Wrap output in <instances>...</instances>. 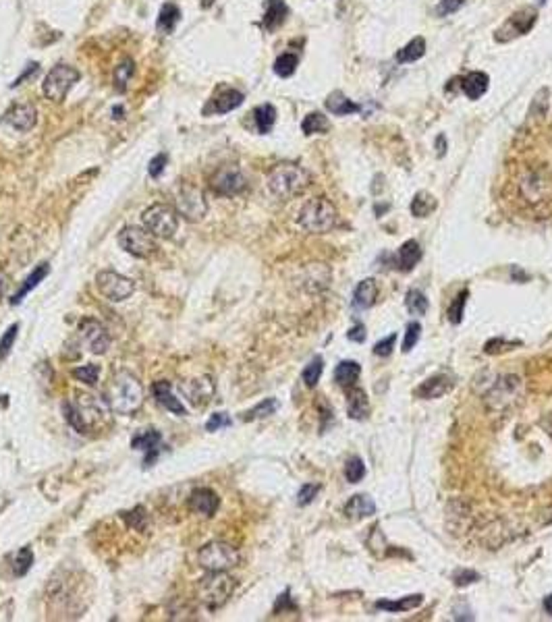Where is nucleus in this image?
Returning a JSON list of instances; mask_svg holds the SVG:
<instances>
[{
	"instance_id": "nucleus-30",
	"label": "nucleus",
	"mask_w": 552,
	"mask_h": 622,
	"mask_svg": "<svg viewBox=\"0 0 552 622\" xmlns=\"http://www.w3.org/2000/svg\"><path fill=\"white\" fill-rule=\"evenodd\" d=\"M360 373H362V367L357 361H341L334 369V382L343 388H349L357 382Z\"/></svg>"
},
{
	"instance_id": "nucleus-20",
	"label": "nucleus",
	"mask_w": 552,
	"mask_h": 622,
	"mask_svg": "<svg viewBox=\"0 0 552 622\" xmlns=\"http://www.w3.org/2000/svg\"><path fill=\"white\" fill-rule=\"evenodd\" d=\"M152 394H154V399L158 401V404H162V406L168 409L171 413H175V415H179V417L187 415V409H185L183 404H181V401L173 394V386H171V382H166V380L156 382V384L152 386Z\"/></svg>"
},
{
	"instance_id": "nucleus-56",
	"label": "nucleus",
	"mask_w": 552,
	"mask_h": 622,
	"mask_svg": "<svg viewBox=\"0 0 552 622\" xmlns=\"http://www.w3.org/2000/svg\"><path fill=\"white\" fill-rule=\"evenodd\" d=\"M463 4H465V0H441V4H438V15H450V13H457Z\"/></svg>"
},
{
	"instance_id": "nucleus-54",
	"label": "nucleus",
	"mask_w": 552,
	"mask_h": 622,
	"mask_svg": "<svg viewBox=\"0 0 552 622\" xmlns=\"http://www.w3.org/2000/svg\"><path fill=\"white\" fill-rule=\"evenodd\" d=\"M395 342H397V334H391L388 338H384V340L376 342V347H374V353H376L378 357H386V355H391V351H393Z\"/></svg>"
},
{
	"instance_id": "nucleus-62",
	"label": "nucleus",
	"mask_w": 552,
	"mask_h": 622,
	"mask_svg": "<svg viewBox=\"0 0 552 622\" xmlns=\"http://www.w3.org/2000/svg\"><path fill=\"white\" fill-rule=\"evenodd\" d=\"M544 2H546V0H538V4H544Z\"/></svg>"
},
{
	"instance_id": "nucleus-51",
	"label": "nucleus",
	"mask_w": 552,
	"mask_h": 622,
	"mask_svg": "<svg viewBox=\"0 0 552 622\" xmlns=\"http://www.w3.org/2000/svg\"><path fill=\"white\" fill-rule=\"evenodd\" d=\"M419 332H422V326H419V322H409L405 328V338H403V351L409 353L413 347H415V342L419 340Z\"/></svg>"
},
{
	"instance_id": "nucleus-59",
	"label": "nucleus",
	"mask_w": 552,
	"mask_h": 622,
	"mask_svg": "<svg viewBox=\"0 0 552 622\" xmlns=\"http://www.w3.org/2000/svg\"><path fill=\"white\" fill-rule=\"evenodd\" d=\"M438 147H441V149H438V156H444V151H446V142H444V135H441V137H438Z\"/></svg>"
},
{
	"instance_id": "nucleus-45",
	"label": "nucleus",
	"mask_w": 552,
	"mask_h": 622,
	"mask_svg": "<svg viewBox=\"0 0 552 622\" xmlns=\"http://www.w3.org/2000/svg\"><path fill=\"white\" fill-rule=\"evenodd\" d=\"M467 297H470V291H467V289H463L461 293L455 297V301H453V305H450V309H448V320H450L453 324H461V320H463V311H465V303H467Z\"/></svg>"
},
{
	"instance_id": "nucleus-21",
	"label": "nucleus",
	"mask_w": 552,
	"mask_h": 622,
	"mask_svg": "<svg viewBox=\"0 0 552 622\" xmlns=\"http://www.w3.org/2000/svg\"><path fill=\"white\" fill-rule=\"evenodd\" d=\"M450 388H453V380L448 375L441 373V375H432L426 382H422V386L415 388V397L426 399V401H432V399L444 397Z\"/></svg>"
},
{
	"instance_id": "nucleus-4",
	"label": "nucleus",
	"mask_w": 552,
	"mask_h": 622,
	"mask_svg": "<svg viewBox=\"0 0 552 622\" xmlns=\"http://www.w3.org/2000/svg\"><path fill=\"white\" fill-rule=\"evenodd\" d=\"M297 222L303 230L314 232V235H322L329 232L336 226L338 222V212L332 206L331 199L326 197H314L309 201L303 204V208L299 210Z\"/></svg>"
},
{
	"instance_id": "nucleus-33",
	"label": "nucleus",
	"mask_w": 552,
	"mask_h": 622,
	"mask_svg": "<svg viewBox=\"0 0 552 622\" xmlns=\"http://www.w3.org/2000/svg\"><path fill=\"white\" fill-rule=\"evenodd\" d=\"M368 413H369V403L368 399H366V392H364L362 388H353V390L349 392V417L362 421V419L368 417Z\"/></svg>"
},
{
	"instance_id": "nucleus-16",
	"label": "nucleus",
	"mask_w": 552,
	"mask_h": 622,
	"mask_svg": "<svg viewBox=\"0 0 552 622\" xmlns=\"http://www.w3.org/2000/svg\"><path fill=\"white\" fill-rule=\"evenodd\" d=\"M210 185L219 195H239L241 191H245L247 179L237 166H224L212 177Z\"/></svg>"
},
{
	"instance_id": "nucleus-22",
	"label": "nucleus",
	"mask_w": 552,
	"mask_h": 622,
	"mask_svg": "<svg viewBox=\"0 0 552 622\" xmlns=\"http://www.w3.org/2000/svg\"><path fill=\"white\" fill-rule=\"evenodd\" d=\"M289 15V8L283 0H266V13H264V19H262V25L266 32H274L278 30L285 19Z\"/></svg>"
},
{
	"instance_id": "nucleus-18",
	"label": "nucleus",
	"mask_w": 552,
	"mask_h": 622,
	"mask_svg": "<svg viewBox=\"0 0 552 622\" xmlns=\"http://www.w3.org/2000/svg\"><path fill=\"white\" fill-rule=\"evenodd\" d=\"M2 120L13 127L15 131H21V133H27L36 127L37 123V110L34 104H27V102H21V104H15L11 108L4 112Z\"/></svg>"
},
{
	"instance_id": "nucleus-14",
	"label": "nucleus",
	"mask_w": 552,
	"mask_h": 622,
	"mask_svg": "<svg viewBox=\"0 0 552 622\" xmlns=\"http://www.w3.org/2000/svg\"><path fill=\"white\" fill-rule=\"evenodd\" d=\"M79 338H81V344H85L90 349V353H94V355H104L111 347L109 330L104 328V324H100L98 320H92V318L81 320Z\"/></svg>"
},
{
	"instance_id": "nucleus-12",
	"label": "nucleus",
	"mask_w": 552,
	"mask_h": 622,
	"mask_svg": "<svg viewBox=\"0 0 552 622\" xmlns=\"http://www.w3.org/2000/svg\"><path fill=\"white\" fill-rule=\"evenodd\" d=\"M519 189L529 204H542L552 197V179L546 170H527L519 181Z\"/></svg>"
},
{
	"instance_id": "nucleus-43",
	"label": "nucleus",
	"mask_w": 552,
	"mask_h": 622,
	"mask_svg": "<svg viewBox=\"0 0 552 622\" xmlns=\"http://www.w3.org/2000/svg\"><path fill=\"white\" fill-rule=\"evenodd\" d=\"M276 409H278V403H276L274 399H264V401L256 404L254 409H250L247 413H243V421H254V419L268 417V415H272Z\"/></svg>"
},
{
	"instance_id": "nucleus-3",
	"label": "nucleus",
	"mask_w": 552,
	"mask_h": 622,
	"mask_svg": "<svg viewBox=\"0 0 552 622\" xmlns=\"http://www.w3.org/2000/svg\"><path fill=\"white\" fill-rule=\"evenodd\" d=\"M309 173L303 170L297 164H278L268 175V191L278 199H291L307 189L309 185Z\"/></svg>"
},
{
	"instance_id": "nucleus-27",
	"label": "nucleus",
	"mask_w": 552,
	"mask_h": 622,
	"mask_svg": "<svg viewBox=\"0 0 552 622\" xmlns=\"http://www.w3.org/2000/svg\"><path fill=\"white\" fill-rule=\"evenodd\" d=\"M181 21V8L175 4V2H166L162 8H160V15H158V32L160 34H173L177 23Z\"/></svg>"
},
{
	"instance_id": "nucleus-5",
	"label": "nucleus",
	"mask_w": 552,
	"mask_h": 622,
	"mask_svg": "<svg viewBox=\"0 0 552 622\" xmlns=\"http://www.w3.org/2000/svg\"><path fill=\"white\" fill-rule=\"evenodd\" d=\"M235 591V579L228 577L226 573H212L208 571L206 577L200 579L197 583V597L204 604L206 610L216 612L231 599Z\"/></svg>"
},
{
	"instance_id": "nucleus-6",
	"label": "nucleus",
	"mask_w": 552,
	"mask_h": 622,
	"mask_svg": "<svg viewBox=\"0 0 552 622\" xmlns=\"http://www.w3.org/2000/svg\"><path fill=\"white\" fill-rule=\"evenodd\" d=\"M197 562L204 571L226 573L239 564V552L226 542H210L197 552Z\"/></svg>"
},
{
	"instance_id": "nucleus-25",
	"label": "nucleus",
	"mask_w": 552,
	"mask_h": 622,
	"mask_svg": "<svg viewBox=\"0 0 552 622\" xmlns=\"http://www.w3.org/2000/svg\"><path fill=\"white\" fill-rule=\"evenodd\" d=\"M376 513V504L374 500L366 496V494H357L353 496L347 504H345V514L347 518H353V521H360V518H368L372 514Z\"/></svg>"
},
{
	"instance_id": "nucleus-47",
	"label": "nucleus",
	"mask_w": 552,
	"mask_h": 622,
	"mask_svg": "<svg viewBox=\"0 0 552 622\" xmlns=\"http://www.w3.org/2000/svg\"><path fill=\"white\" fill-rule=\"evenodd\" d=\"M345 477H347V481L349 483H357V481H362L364 477H366V465H364V461L362 459H351L349 463H347V467H345Z\"/></svg>"
},
{
	"instance_id": "nucleus-61",
	"label": "nucleus",
	"mask_w": 552,
	"mask_h": 622,
	"mask_svg": "<svg viewBox=\"0 0 552 622\" xmlns=\"http://www.w3.org/2000/svg\"><path fill=\"white\" fill-rule=\"evenodd\" d=\"M212 4H214V0H202V6H204V8H210Z\"/></svg>"
},
{
	"instance_id": "nucleus-31",
	"label": "nucleus",
	"mask_w": 552,
	"mask_h": 622,
	"mask_svg": "<svg viewBox=\"0 0 552 622\" xmlns=\"http://www.w3.org/2000/svg\"><path fill=\"white\" fill-rule=\"evenodd\" d=\"M243 100H245V96L241 94V92H237V89H226V92H222L221 96L212 102V112H216V114H226V112H231V110L239 108L241 104H243Z\"/></svg>"
},
{
	"instance_id": "nucleus-48",
	"label": "nucleus",
	"mask_w": 552,
	"mask_h": 622,
	"mask_svg": "<svg viewBox=\"0 0 552 622\" xmlns=\"http://www.w3.org/2000/svg\"><path fill=\"white\" fill-rule=\"evenodd\" d=\"M17 332H19V324H13L11 328L4 332V336L0 338V359H6L8 353L13 351L15 340H17Z\"/></svg>"
},
{
	"instance_id": "nucleus-41",
	"label": "nucleus",
	"mask_w": 552,
	"mask_h": 622,
	"mask_svg": "<svg viewBox=\"0 0 552 622\" xmlns=\"http://www.w3.org/2000/svg\"><path fill=\"white\" fill-rule=\"evenodd\" d=\"M405 305H407V311H409L411 316H424V313L428 311V299H426V294L422 293V291H417V289H411V291L407 293Z\"/></svg>"
},
{
	"instance_id": "nucleus-58",
	"label": "nucleus",
	"mask_w": 552,
	"mask_h": 622,
	"mask_svg": "<svg viewBox=\"0 0 552 622\" xmlns=\"http://www.w3.org/2000/svg\"><path fill=\"white\" fill-rule=\"evenodd\" d=\"M37 73V63H34V65H30V69H27V71H25V73L21 75V77H19V79H17V81H15V83H13V87H17V85H21V83H23V79H25V77H30V75H36Z\"/></svg>"
},
{
	"instance_id": "nucleus-11",
	"label": "nucleus",
	"mask_w": 552,
	"mask_h": 622,
	"mask_svg": "<svg viewBox=\"0 0 552 622\" xmlns=\"http://www.w3.org/2000/svg\"><path fill=\"white\" fill-rule=\"evenodd\" d=\"M118 247L127 254L135 257H147L154 254L156 249V241L154 235L147 228H140V226H125L118 232Z\"/></svg>"
},
{
	"instance_id": "nucleus-9",
	"label": "nucleus",
	"mask_w": 552,
	"mask_h": 622,
	"mask_svg": "<svg viewBox=\"0 0 552 622\" xmlns=\"http://www.w3.org/2000/svg\"><path fill=\"white\" fill-rule=\"evenodd\" d=\"M79 71L75 67H69V65H56L54 69H50V73L46 75L44 79V85H42V92L48 100L52 102H63L71 87L79 81Z\"/></svg>"
},
{
	"instance_id": "nucleus-34",
	"label": "nucleus",
	"mask_w": 552,
	"mask_h": 622,
	"mask_svg": "<svg viewBox=\"0 0 552 622\" xmlns=\"http://www.w3.org/2000/svg\"><path fill=\"white\" fill-rule=\"evenodd\" d=\"M422 602H424V595H409L399 602L380 599V602H376V608L386 610V612H409V610H415L417 606H422Z\"/></svg>"
},
{
	"instance_id": "nucleus-40",
	"label": "nucleus",
	"mask_w": 552,
	"mask_h": 622,
	"mask_svg": "<svg viewBox=\"0 0 552 622\" xmlns=\"http://www.w3.org/2000/svg\"><path fill=\"white\" fill-rule=\"evenodd\" d=\"M133 71H135V65H133L131 58H125V61L114 69V87H116V92H125V89H127V83L131 81Z\"/></svg>"
},
{
	"instance_id": "nucleus-42",
	"label": "nucleus",
	"mask_w": 552,
	"mask_h": 622,
	"mask_svg": "<svg viewBox=\"0 0 552 622\" xmlns=\"http://www.w3.org/2000/svg\"><path fill=\"white\" fill-rule=\"evenodd\" d=\"M322 371H324V361H322V357H314V359L305 366L303 373H301L305 386H307V388H314V386L320 382Z\"/></svg>"
},
{
	"instance_id": "nucleus-37",
	"label": "nucleus",
	"mask_w": 552,
	"mask_h": 622,
	"mask_svg": "<svg viewBox=\"0 0 552 622\" xmlns=\"http://www.w3.org/2000/svg\"><path fill=\"white\" fill-rule=\"evenodd\" d=\"M426 54V39L424 37H413L409 44H405L399 52H397V61L399 63H415Z\"/></svg>"
},
{
	"instance_id": "nucleus-60",
	"label": "nucleus",
	"mask_w": 552,
	"mask_h": 622,
	"mask_svg": "<svg viewBox=\"0 0 552 622\" xmlns=\"http://www.w3.org/2000/svg\"><path fill=\"white\" fill-rule=\"evenodd\" d=\"M544 610H546L548 614H552V593L548 595V597H546V599H544Z\"/></svg>"
},
{
	"instance_id": "nucleus-7",
	"label": "nucleus",
	"mask_w": 552,
	"mask_h": 622,
	"mask_svg": "<svg viewBox=\"0 0 552 622\" xmlns=\"http://www.w3.org/2000/svg\"><path fill=\"white\" fill-rule=\"evenodd\" d=\"M142 222H144V226H146L154 237H160V239H171L177 232V228H179V216H177V212L171 206H166V204H154V206H149L147 210H144V214H142Z\"/></svg>"
},
{
	"instance_id": "nucleus-44",
	"label": "nucleus",
	"mask_w": 552,
	"mask_h": 622,
	"mask_svg": "<svg viewBox=\"0 0 552 622\" xmlns=\"http://www.w3.org/2000/svg\"><path fill=\"white\" fill-rule=\"evenodd\" d=\"M297 65H299L297 54H291V52L281 54L276 58V63H274V73L278 75V77H291L297 71Z\"/></svg>"
},
{
	"instance_id": "nucleus-49",
	"label": "nucleus",
	"mask_w": 552,
	"mask_h": 622,
	"mask_svg": "<svg viewBox=\"0 0 552 622\" xmlns=\"http://www.w3.org/2000/svg\"><path fill=\"white\" fill-rule=\"evenodd\" d=\"M318 492H320V485H316V483H305V485L299 490V494H297V504H299V506H307V504H312L314 498L318 496Z\"/></svg>"
},
{
	"instance_id": "nucleus-55",
	"label": "nucleus",
	"mask_w": 552,
	"mask_h": 622,
	"mask_svg": "<svg viewBox=\"0 0 552 622\" xmlns=\"http://www.w3.org/2000/svg\"><path fill=\"white\" fill-rule=\"evenodd\" d=\"M479 579L478 573H474V571H459V573H455V585L457 587H465L470 585V583H476Z\"/></svg>"
},
{
	"instance_id": "nucleus-15",
	"label": "nucleus",
	"mask_w": 552,
	"mask_h": 622,
	"mask_svg": "<svg viewBox=\"0 0 552 622\" xmlns=\"http://www.w3.org/2000/svg\"><path fill=\"white\" fill-rule=\"evenodd\" d=\"M181 394L185 397V401L193 406H206L214 399V382L210 375H200V378H191V380H185L179 386Z\"/></svg>"
},
{
	"instance_id": "nucleus-29",
	"label": "nucleus",
	"mask_w": 552,
	"mask_h": 622,
	"mask_svg": "<svg viewBox=\"0 0 552 622\" xmlns=\"http://www.w3.org/2000/svg\"><path fill=\"white\" fill-rule=\"evenodd\" d=\"M48 274H50V266H48V263H39L36 270H34V272H32V274H30V276L25 278L23 287L19 289V293H17V294H15V297H13V299H11V305H19V303H21V301L25 299V294L32 293V291L36 289L37 285H39V282H42V280H44V278L48 276Z\"/></svg>"
},
{
	"instance_id": "nucleus-26",
	"label": "nucleus",
	"mask_w": 552,
	"mask_h": 622,
	"mask_svg": "<svg viewBox=\"0 0 552 622\" xmlns=\"http://www.w3.org/2000/svg\"><path fill=\"white\" fill-rule=\"evenodd\" d=\"M419 259H422V247H419L417 241L411 239V241H407V243L401 245V249L397 254V266L403 272H411L419 263Z\"/></svg>"
},
{
	"instance_id": "nucleus-10",
	"label": "nucleus",
	"mask_w": 552,
	"mask_h": 622,
	"mask_svg": "<svg viewBox=\"0 0 552 622\" xmlns=\"http://www.w3.org/2000/svg\"><path fill=\"white\" fill-rule=\"evenodd\" d=\"M96 289L100 291L102 297H106L112 303H121L125 299H129L133 291H135V282L118 272L112 270H102L96 276Z\"/></svg>"
},
{
	"instance_id": "nucleus-52",
	"label": "nucleus",
	"mask_w": 552,
	"mask_h": 622,
	"mask_svg": "<svg viewBox=\"0 0 552 622\" xmlns=\"http://www.w3.org/2000/svg\"><path fill=\"white\" fill-rule=\"evenodd\" d=\"M166 162H168V156H166V154H158V156H154V158L149 160V164H147V175H149L152 179H158V177L164 173Z\"/></svg>"
},
{
	"instance_id": "nucleus-35",
	"label": "nucleus",
	"mask_w": 552,
	"mask_h": 622,
	"mask_svg": "<svg viewBox=\"0 0 552 622\" xmlns=\"http://www.w3.org/2000/svg\"><path fill=\"white\" fill-rule=\"evenodd\" d=\"M254 123H256V131L266 135L272 131L274 123H276V108L272 104H262L254 110Z\"/></svg>"
},
{
	"instance_id": "nucleus-19",
	"label": "nucleus",
	"mask_w": 552,
	"mask_h": 622,
	"mask_svg": "<svg viewBox=\"0 0 552 622\" xmlns=\"http://www.w3.org/2000/svg\"><path fill=\"white\" fill-rule=\"evenodd\" d=\"M221 506V498L210 487H197L189 496V511L202 516H214Z\"/></svg>"
},
{
	"instance_id": "nucleus-53",
	"label": "nucleus",
	"mask_w": 552,
	"mask_h": 622,
	"mask_svg": "<svg viewBox=\"0 0 552 622\" xmlns=\"http://www.w3.org/2000/svg\"><path fill=\"white\" fill-rule=\"evenodd\" d=\"M231 425V417L226 413H214L208 421H206V430L208 432H219L222 428Z\"/></svg>"
},
{
	"instance_id": "nucleus-24",
	"label": "nucleus",
	"mask_w": 552,
	"mask_h": 622,
	"mask_svg": "<svg viewBox=\"0 0 552 622\" xmlns=\"http://www.w3.org/2000/svg\"><path fill=\"white\" fill-rule=\"evenodd\" d=\"M160 442H162L160 432H156V430H146V432L137 434L135 438L131 440V446H133L135 450L149 452V456H146V465H152L154 459H156V454H158V446H160Z\"/></svg>"
},
{
	"instance_id": "nucleus-17",
	"label": "nucleus",
	"mask_w": 552,
	"mask_h": 622,
	"mask_svg": "<svg viewBox=\"0 0 552 622\" xmlns=\"http://www.w3.org/2000/svg\"><path fill=\"white\" fill-rule=\"evenodd\" d=\"M536 19H538V15H536V11H532V8H523V11H519L515 13L498 32H496V39L498 42H509V39H513L517 36H523V34H527L532 27H534V23H536Z\"/></svg>"
},
{
	"instance_id": "nucleus-1",
	"label": "nucleus",
	"mask_w": 552,
	"mask_h": 622,
	"mask_svg": "<svg viewBox=\"0 0 552 622\" xmlns=\"http://www.w3.org/2000/svg\"><path fill=\"white\" fill-rule=\"evenodd\" d=\"M106 403L118 415H131V413L140 411L144 404L142 382L129 371L114 373L109 388H106Z\"/></svg>"
},
{
	"instance_id": "nucleus-32",
	"label": "nucleus",
	"mask_w": 552,
	"mask_h": 622,
	"mask_svg": "<svg viewBox=\"0 0 552 622\" xmlns=\"http://www.w3.org/2000/svg\"><path fill=\"white\" fill-rule=\"evenodd\" d=\"M326 108L336 116H347V114H353V112L362 110L355 102H351L343 92H332L331 96L326 98Z\"/></svg>"
},
{
	"instance_id": "nucleus-38",
	"label": "nucleus",
	"mask_w": 552,
	"mask_h": 622,
	"mask_svg": "<svg viewBox=\"0 0 552 622\" xmlns=\"http://www.w3.org/2000/svg\"><path fill=\"white\" fill-rule=\"evenodd\" d=\"M434 210H436V199L430 193H426V191H419L413 197V201H411V214L417 216V218H426Z\"/></svg>"
},
{
	"instance_id": "nucleus-28",
	"label": "nucleus",
	"mask_w": 552,
	"mask_h": 622,
	"mask_svg": "<svg viewBox=\"0 0 552 622\" xmlns=\"http://www.w3.org/2000/svg\"><path fill=\"white\" fill-rule=\"evenodd\" d=\"M376 297H378V285H376V280H374V278H366V280H362V282L355 287L353 303H355V307H360V309H368V307L374 305Z\"/></svg>"
},
{
	"instance_id": "nucleus-13",
	"label": "nucleus",
	"mask_w": 552,
	"mask_h": 622,
	"mask_svg": "<svg viewBox=\"0 0 552 622\" xmlns=\"http://www.w3.org/2000/svg\"><path fill=\"white\" fill-rule=\"evenodd\" d=\"M177 212L189 222H197L206 216L208 212V204L206 197L202 193V189L185 185L183 189L177 193Z\"/></svg>"
},
{
	"instance_id": "nucleus-57",
	"label": "nucleus",
	"mask_w": 552,
	"mask_h": 622,
	"mask_svg": "<svg viewBox=\"0 0 552 622\" xmlns=\"http://www.w3.org/2000/svg\"><path fill=\"white\" fill-rule=\"evenodd\" d=\"M349 338H351V340H355V342H364V340H366V328H364L362 324H357L355 328H351V332H349Z\"/></svg>"
},
{
	"instance_id": "nucleus-8",
	"label": "nucleus",
	"mask_w": 552,
	"mask_h": 622,
	"mask_svg": "<svg viewBox=\"0 0 552 622\" xmlns=\"http://www.w3.org/2000/svg\"><path fill=\"white\" fill-rule=\"evenodd\" d=\"M521 397H523V380L515 373H507L490 386V390L486 392V403L492 409H507L519 403Z\"/></svg>"
},
{
	"instance_id": "nucleus-2",
	"label": "nucleus",
	"mask_w": 552,
	"mask_h": 622,
	"mask_svg": "<svg viewBox=\"0 0 552 622\" xmlns=\"http://www.w3.org/2000/svg\"><path fill=\"white\" fill-rule=\"evenodd\" d=\"M75 403H67L63 406L65 419L73 425L77 432H90L92 428L100 425L109 419V411H112L106 401H100L92 394H77Z\"/></svg>"
},
{
	"instance_id": "nucleus-46",
	"label": "nucleus",
	"mask_w": 552,
	"mask_h": 622,
	"mask_svg": "<svg viewBox=\"0 0 552 622\" xmlns=\"http://www.w3.org/2000/svg\"><path fill=\"white\" fill-rule=\"evenodd\" d=\"M98 375H100V367L98 366H81V367H75L73 369V378L75 380H79V382H83V384H87V386H94L96 382H98Z\"/></svg>"
},
{
	"instance_id": "nucleus-39",
	"label": "nucleus",
	"mask_w": 552,
	"mask_h": 622,
	"mask_svg": "<svg viewBox=\"0 0 552 622\" xmlns=\"http://www.w3.org/2000/svg\"><path fill=\"white\" fill-rule=\"evenodd\" d=\"M32 564H34V552H32V548L25 546V548L19 549L15 554V558H13V573H15V577H25L30 573Z\"/></svg>"
},
{
	"instance_id": "nucleus-36",
	"label": "nucleus",
	"mask_w": 552,
	"mask_h": 622,
	"mask_svg": "<svg viewBox=\"0 0 552 622\" xmlns=\"http://www.w3.org/2000/svg\"><path fill=\"white\" fill-rule=\"evenodd\" d=\"M331 129V120L322 114V112H309L303 123H301V131L305 135H318V133H326Z\"/></svg>"
},
{
	"instance_id": "nucleus-23",
	"label": "nucleus",
	"mask_w": 552,
	"mask_h": 622,
	"mask_svg": "<svg viewBox=\"0 0 552 622\" xmlns=\"http://www.w3.org/2000/svg\"><path fill=\"white\" fill-rule=\"evenodd\" d=\"M461 89L463 94L470 98V100H479L486 92H488V83H490V77L482 71H472L470 75L461 77Z\"/></svg>"
},
{
	"instance_id": "nucleus-50",
	"label": "nucleus",
	"mask_w": 552,
	"mask_h": 622,
	"mask_svg": "<svg viewBox=\"0 0 552 622\" xmlns=\"http://www.w3.org/2000/svg\"><path fill=\"white\" fill-rule=\"evenodd\" d=\"M125 518H127V523L133 527V529H137V531H144L147 525V514L146 511L142 509V506H137V509H133L131 513H125L123 514Z\"/></svg>"
}]
</instances>
